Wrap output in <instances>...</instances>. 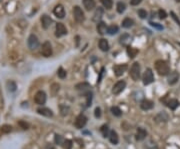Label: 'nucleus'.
Instances as JSON below:
<instances>
[{
    "label": "nucleus",
    "instance_id": "nucleus-25",
    "mask_svg": "<svg viewBox=\"0 0 180 149\" xmlns=\"http://www.w3.org/2000/svg\"><path fill=\"white\" fill-rule=\"evenodd\" d=\"M133 24H134V21L129 17H126L122 21V27H124V28H130V27L133 26Z\"/></svg>",
    "mask_w": 180,
    "mask_h": 149
},
{
    "label": "nucleus",
    "instance_id": "nucleus-34",
    "mask_svg": "<svg viewBox=\"0 0 180 149\" xmlns=\"http://www.w3.org/2000/svg\"><path fill=\"white\" fill-rule=\"evenodd\" d=\"M128 40H130V36H129L128 34H123L122 36H120V38H119V42L123 45L126 44V43L128 42Z\"/></svg>",
    "mask_w": 180,
    "mask_h": 149
},
{
    "label": "nucleus",
    "instance_id": "nucleus-45",
    "mask_svg": "<svg viewBox=\"0 0 180 149\" xmlns=\"http://www.w3.org/2000/svg\"><path fill=\"white\" fill-rule=\"evenodd\" d=\"M94 115L96 118H100L101 117V109L99 107H96L94 110Z\"/></svg>",
    "mask_w": 180,
    "mask_h": 149
},
{
    "label": "nucleus",
    "instance_id": "nucleus-5",
    "mask_svg": "<svg viewBox=\"0 0 180 149\" xmlns=\"http://www.w3.org/2000/svg\"><path fill=\"white\" fill-rule=\"evenodd\" d=\"M142 80H143V84L144 85H149L150 83L154 81V75L153 72L150 68H147L144 72L143 76H142Z\"/></svg>",
    "mask_w": 180,
    "mask_h": 149
},
{
    "label": "nucleus",
    "instance_id": "nucleus-32",
    "mask_svg": "<svg viewBox=\"0 0 180 149\" xmlns=\"http://www.w3.org/2000/svg\"><path fill=\"white\" fill-rule=\"evenodd\" d=\"M101 3H102L103 7L106 9H111L112 8V5H113V1L112 0H101Z\"/></svg>",
    "mask_w": 180,
    "mask_h": 149
},
{
    "label": "nucleus",
    "instance_id": "nucleus-31",
    "mask_svg": "<svg viewBox=\"0 0 180 149\" xmlns=\"http://www.w3.org/2000/svg\"><path fill=\"white\" fill-rule=\"evenodd\" d=\"M111 112H112V114L116 117H120L121 115H122V111H121V109L117 106L111 107Z\"/></svg>",
    "mask_w": 180,
    "mask_h": 149
},
{
    "label": "nucleus",
    "instance_id": "nucleus-17",
    "mask_svg": "<svg viewBox=\"0 0 180 149\" xmlns=\"http://www.w3.org/2000/svg\"><path fill=\"white\" fill-rule=\"evenodd\" d=\"M153 106L154 103L151 100H148V99H144V100H142L140 102V107L143 110H150V109L153 108Z\"/></svg>",
    "mask_w": 180,
    "mask_h": 149
},
{
    "label": "nucleus",
    "instance_id": "nucleus-29",
    "mask_svg": "<svg viewBox=\"0 0 180 149\" xmlns=\"http://www.w3.org/2000/svg\"><path fill=\"white\" fill-rule=\"evenodd\" d=\"M0 131H1V133H3V134H7V133L12 131V126L9 124H4L0 128Z\"/></svg>",
    "mask_w": 180,
    "mask_h": 149
},
{
    "label": "nucleus",
    "instance_id": "nucleus-40",
    "mask_svg": "<svg viewBox=\"0 0 180 149\" xmlns=\"http://www.w3.org/2000/svg\"><path fill=\"white\" fill-rule=\"evenodd\" d=\"M150 25H151L152 27H154L155 29H157V30H163V26H162L161 24H159V23L150 22Z\"/></svg>",
    "mask_w": 180,
    "mask_h": 149
},
{
    "label": "nucleus",
    "instance_id": "nucleus-3",
    "mask_svg": "<svg viewBox=\"0 0 180 149\" xmlns=\"http://www.w3.org/2000/svg\"><path fill=\"white\" fill-rule=\"evenodd\" d=\"M73 17L76 20V22L78 23H82L84 20H85V15H84V12L79 6H74L73 7Z\"/></svg>",
    "mask_w": 180,
    "mask_h": 149
},
{
    "label": "nucleus",
    "instance_id": "nucleus-42",
    "mask_svg": "<svg viewBox=\"0 0 180 149\" xmlns=\"http://www.w3.org/2000/svg\"><path fill=\"white\" fill-rule=\"evenodd\" d=\"M86 99H87L86 105H87V106H90V105H91V100H92V93L86 94Z\"/></svg>",
    "mask_w": 180,
    "mask_h": 149
},
{
    "label": "nucleus",
    "instance_id": "nucleus-19",
    "mask_svg": "<svg viewBox=\"0 0 180 149\" xmlns=\"http://www.w3.org/2000/svg\"><path fill=\"white\" fill-rule=\"evenodd\" d=\"M168 118H169V117H168L167 113L162 111V112L158 113L155 116V121L156 122H166V121L168 120Z\"/></svg>",
    "mask_w": 180,
    "mask_h": 149
},
{
    "label": "nucleus",
    "instance_id": "nucleus-33",
    "mask_svg": "<svg viewBox=\"0 0 180 149\" xmlns=\"http://www.w3.org/2000/svg\"><path fill=\"white\" fill-rule=\"evenodd\" d=\"M100 131H101V133H102L103 137H108L109 136L110 131H109V128H108L107 125H103V126L100 128Z\"/></svg>",
    "mask_w": 180,
    "mask_h": 149
},
{
    "label": "nucleus",
    "instance_id": "nucleus-39",
    "mask_svg": "<svg viewBox=\"0 0 180 149\" xmlns=\"http://www.w3.org/2000/svg\"><path fill=\"white\" fill-rule=\"evenodd\" d=\"M158 16H159L160 19H165L166 17H167V13H166L165 10H163V9H160V10L158 11Z\"/></svg>",
    "mask_w": 180,
    "mask_h": 149
},
{
    "label": "nucleus",
    "instance_id": "nucleus-7",
    "mask_svg": "<svg viewBox=\"0 0 180 149\" xmlns=\"http://www.w3.org/2000/svg\"><path fill=\"white\" fill-rule=\"evenodd\" d=\"M125 87H126V82L123 81V80H120V81L116 82L112 87V93L114 95H118L125 89Z\"/></svg>",
    "mask_w": 180,
    "mask_h": 149
},
{
    "label": "nucleus",
    "instance_id": "nucleus-46",
    "mask_svg": "<svg viewBox=\"0 0 180 149\" xmlns=\"http://www.w3.org/2000/svg\"><path fill=\"white\" fill-rule=\"evenodd\" d=\"M142 0H130V4L133 5V6H136V5L140 4Z\"/></svg>",
    "mask_w": 180,
    "mask_h": 149
},
{
    "label": "nucleus",
    "instance_id": "nucleus-27",
    "mask_svg": "<svg viewBox=\"0 0 180 149\" xmlns=\"http://www.w3.org/2000/svg\"><path fill=\"white\" fill-rule=\"evenodd\" d=\"M125 9H126V5H125V3L122 2V1H119V2L117 3V5H116L117 12L120 13V14H122V13L125 11Z\"/></svg>",
    "mask_w": 180,
    "mask_h": 149
},
{
    "label": "nucleus",
    "instance_id": "nucleus-9",
    "mask_svg": "<svg viewBox=\"0 0 180 149\" xmlns=\"http://www.w3.org/2000/svg\"><path fill=\"white\" fill-rule=\"evenodd\" d=\"M86 123H87V118H86V116H84L83 114H80L76 117L74 124H75V127L77 129H82L86 125Z\"/></svg>",
    "mask_w": 180,
    "mask_h": 149
},
{
    "label": "nucleus",
    "instance_id": "nucleus-16",
    "mask_svg": "<svg viewBox=\"0 0 180 149\" xmlns=\"http://www.w3.org/2000/svg\"><path fill=\"white\" fill-rule=\"evenodd\" d=\"M37 112H38V114L42 115V116H45V117L53 116V112H52L51 109L46 108V107H40V108L37 109Z\"/></svg>",
    "mask_w": 180,
    "mask_h": 149
},
{
    "label": "nucleus",
    "instance_id": "nucleus-24",
    "mask_svg": "<svg viewBox=\"0 0 180 149\" xmlns=\"http://www.w3.org/2000/svg\"><path fill=\"white\" fill-rule=\"evenodd\" d=\"M166 104H167V106L169 107L171 110H175V109L179 106V101H178L177 99H175V98H173V99H170L169 101H167Z\"/></svg>",
    "mask_w": 180,
    "mask_h": 149
},
{
    "label": "nucleus",
    "instance_id": "nucleus-35",
    "mask_svg": "<svg viewBox=\"0 0 180 149\" xmlns=\"http://www.w3.org/2000/svg\"><path fill=\"white\" fill-rule=\"evenodd\" d=\"M57 75H58V77H59V78L64 79V78L66 77V75H67V73H66V71L63 69V68L60 67V68H58V70H57Z\"/></svg>",
    "mask_w": 180,
    "mask_h": 149
},
{
    "label": "nucleus",
    "instance_id": "nucleus-1",
    "mask_svg": "<svg viewBox=\"0 0 180 149\" xmlns=\"http://www.w3.org/2000/svg\"><path fill=\"white\" fill-rule=\"evenodd\" d=\"M155 69L158 72V74L161 76L168 75L170 72L169 66H168L167 62H165L164 60H157L155 62Z\"/></svg>",
    "mask_w": 180,
    "mask_h": 149
},
{
    "label": "nucleus",
    "instance_id": "nucleus-6",
    "mask_svg": "<svg viewBox=\"0 0 180 149\" xmlns=\"http://www.w3.org/2000/svg\"><path fill=\"white\" fill-rule=\"evenodd\" d=\"M41 54L44 57H50L52 55V46L49 41H45L41 46Z\"/></svg>",
    "mask_w": 180,
    "mask_h": 149
},
{
    "label": "nucleus",
    "instance_id": "nucleus-13",
    "mask_svg": "<svg viewBox=\"0 0 180 149\" xmlns=\"http://www.w3.org/2000/svg\"><path fill=\"white\" fill-rule=\"evenodd\" d=\"M127 69V65L126 64H117V65H114L113 67V71H114L115 75L116 76H121L124 74V72L126 71Z\"/></svg>",
    "mask_w": 180,
    "mask_h": 149
},
{
    "label": "nucleus",
    "instance_id": "nucleus-36",
    "mask_svg": "<svg viewBox=\"0 0 180 149\" xmlns=\"http://www.w3.org/2000/svg\"><path fill=\"white\" fill-rule=\"evenodd\" d=\"M88 88H90V85L88 83H79L76 85V89L77 90H85V89H88Z\"/></svg>",
    "mask_w": 180,
    "mask_h": 149
},
{
    "label": "nucleus",
    "instance_id": "nucleus-44",
    "mask_svg": "<svg viewBox=\"0 0 180 149\" xmlns=\"http://www.w3.org/2000/svg\"><path fill=\"white\" fill-rule=\"evenodd\" d=\"M170 15H171V17L174 19V21H175V22H176V24H177L178 26L180 27V20H179V19H178V17L176 16L175 13H174L173 11H171V12H170Z\"/></svg>",
    "mask_w": 180,
    "mask_h": 149
},
{
    "label": "nucleus",
    "instance_id": "nucleus-10",
    "mask_svg": "<svg viewBox=\"0 0 180 149\" xmlns=\"http://www.w3.org/2000/svg\"><path fill=\"white\" fill-rule=\"evenodd\" d=\"M53 13L57 18L62 19V18H64V16H65V9H64V7L62 6L61 4H58L54 7Z\"/></svg>",
    "mask_w": 180,
    "mask_h": 149
},
{
    "label": "nucleus",
    "instance_id": "nucleus-11",
    "mask_svg": "<svg viewBox=\"0 0 180 149\" xmlns=\"http://www.w3.org/2000/svg\"><path fill=\"white\" fill-rule=\"evenodd\" d=\"M40 21H41V25H42V27L44 29L49 28V27L51 26L52 22H53V21H52V19H51V17L48 16V15H46V14H44V15H42V16H41Z\"/></svg>",
    "mask_w": 180,
    "mask_h": 149
},
{
    "label": "nucleus",
    "instance_id": "nucleus-21",
    "mask_svg": "<svg viewBox=\"0 0 180 149\" xmlns=\"http://www.w3.org/2000/svg\"><path fill=\"white\" fill-rule=\"evenodd\" d=\"M96 30L97 32L100 35H104L105 33L107 32V26L104 22H97V26H96Z\"/></svg>",
    "mask_w": 180,
    "mask_h": 149
},
{
    "label": "nucleus",
    "instance_id": "nucleus-43",
    "mask_svg": "<svg viewBox=\"0 0 180 149\" xmlns=\"http://www.w3.org/2000/svg\"><path fill=\"white\" fill-rule=\"evenodd\" d=\"M60 110H61V114L62 115H66L69 111V108L66 107L65 105H60Z\"/></svg>",
    "mask_w": 180,
    "mask_h": 149
},
{
    "label": "nucleus",
    "instance_id": "nucleus-20",
    "mask_svg": "<svg viewBox=\"0 0 180 149\" xmlns=\"http://www.w3.org/2000/svg\"><path fill=\"white\" fill-rule=\"evenodd\" d=\"M95 5L96 4H95L94 0H83V6L87 11H90L93 8H95Z\"/></svg>",
    "mask_w": 180,
    "mask_h": 149
},
{
    "label": "nucleus",
    "instance_id": "nucleus-48",
    "mask_svg": "<svg viewBox=\"0 0 180 149\" xmlns=\"http://www.w3.org/2000/svg\"><path fill=\"white\" fill-rule=\"evenodd\" d=\"M153 149H158V148H157V147H156V146H155V147H154V148H153Z\"/></svg>",
    "mask_w": 180,
    "mask_h": 149
},
{
    "label": "nucleus",
    "instance_id": "nucleus-22",
    "mask_svg": "<svg viewBox=\"0 0 180 149\" xmlns=\"http://www.w3.org/2000/svg\"><path fill=\"white\" fill-rule=\"evenodd\" d=\"M109 140H110V142L112 143V144L116 145L117 143L119 142V138H118V134H117L116 131L114 130H111L110 133H109Z\"/></svg>",
    "mask_w": 180,
    "mask_h": 149
},
{
    "label": "nucleus",
    "instance_id": "nucleus-30",
    "mask_svg": "<svg viewBox=\"0 0 180 149\" xmlns=\"http://www.w3.org/2000/svg\"><path fill=\"white\" fill-rule=\"evenodd\" d=\"M102 14H103V9L100 8V7H98V9H97V10L95 11V13H94V17H93V20H94V21H98L99 19L102 17Z\"/></svg>",
    "mask_w": 180,
    "mask_h": 149
},
{
    "label": "nucleus",
    "instance_id": "nucleus-12",
    "mask_svg": "<svg viewBox=\"0 0 180 149\" xmlns=\"http://www.w3.org/2000/svg\"><path fill=\"white\" fill-rule=\"evenodd\" d=\"M55 35L56 37H61L63 36V35H66L67 34V29H66V27L64 26L63 23H57L56 24V30H55Z\"/></svg>",
    "mask_w": 180,
    "mask_h": 149
},
{
    "label": "nucleus",
    "instance_id": "nucleus-4",
    "mask_svg": "<svg viewBox=\"0 0 180 149\" xmlns=\"http://www.w3.org/2000/svg\"><path fill=\"white\" fill-rule=\"evenodd\" d=\"M27 45H28V48L30 50H36L39 47V40L37 38L36 35L31 34L28 37V40H27Z\"/></svg>",
    "mask_w": 180,
    "mask_h": 149
},
{
    "label": "nucleus",
    "instance_id": "nucleus-41",
    "mask_svg": "<svg viewBox=\"0 0 180 149\" xmlns=\"http://www.w3.org/2000/svg\"><path fill=\"white\" fill-rule=\"evenodd\" d=\"M63 141H64V139L62 138L61 135H58V134H56V135H55V142L57 143V144L62 145V143H63Z\"/></svg>",
    "mask_w": 180,
    "mask_h": 149
},
{
    "label": "nucleus",
    "instance_id": "nucleus-15",
    "mask_svg": "<svg viewBox=\"0 0 180 149\" xmlns=\"http://www.w3.org/2000/svg\"><path fill=\"white\" fill-rule=\"evenodd\" d=\"M178 79H179V74H178V72L176 71L169 72V74H168V83H169L170 85H174V84L178 81Z\"/></svg>",
    "mask_w": 180,
    "mask_h": 149
},
{
    "label": "nucleus",
    "instance_id": "nucleus-47",
    "mask_svg": "<svg viewBox=\"0 0 180 149\" xmlns=\"http://www.w3.org/2000/svg\"><path fill=\"white\" fill-rule=\"evenodd\" d=\"M19 125L22 127L23 129H28V124L26 122H23V121H19Z\"/></svg>",
    "mask_w": 180,
    "mask_h": 149
},
{
    "label": "nucleus",
    "instance_id": "nucleus-14",
    "mask_svg": "<svg viewBox=\"0 0 180 149\" xmlns=\"http://www.w3.org/2000/svg\"><path fill=\"white\" fill-rule=\"evenodd\" d=\"M146 136H147V131L144 128H142V127H138L137 130H136V140H144L146 138Z\"/></svg>",
    "mask_w": 180,
    "mask_h": 149
},
{
    "label": "nucleus",
    "instance_id": "nucleus-2",
    "mask_svg": "<svg viewBox=\"0 0 180 149\" xmlns=\"http://www.w3.org/2000/svg\"><path fill=\"white\" fill-rule=\"evenodd\" d=\"M140 72H141L140 64L138 63V62H134V63L132 64V66H131V68H130V72H129L131 78H132L134 81H137V80H139Z\"/></svg>",
    "mask_w": 180,
    "mask_h": 149
},
{
    "label": "nucleus",
    "instance_id": "nucleus-8",
    "mask_svg": "<svg viewBox=\"0 0 180 149\" xmlns=\"http://www.w3.org/2000/svg\"><path fill=\"white\" fill-rule=\"evenodd\" d=\"M34 102L38 105H43L46 102V94L44 91H38L34 95Z\"/></svg>",
    "mask_w": 180,
    "mask_h": 149
},
{
    "label": "nucleus",
    "instance_id": "nucleus-23",
    "mask_svg": "<svg viewBox=\"0 0 180 149\" xmlns=\"http://www.w3.org/2000/svg\"><path fill=\"white\" fill-rule=\"evenodd\" d=\"M127 55H128L129 58H134L135 56L138 54V49L135 48V47H130L128 46L127 47Z\"/></svg>",
    "mask_w": 180,
    "mask_h": 149
},
{
    "label": "nucleus",
    "instance_id": "nucleus-18",
    "mask_svg": "<svg viewBox=\"0 0 180 149\" xmlns=\"http://www.w3.org/2000/svg\"><path fill=\"white\" fill-rule=\"evenodd\" d=\"M98 46H99V48H100L101 51H103V52H106L109 50V43H108V41L104 38H102V39L99 40Z\"/></svg>",
    "mask_w": 180,
    "mask_h": 149
},
{
    "label": "nucleus",
    "instance_id": "nucleus-38",
    "mask_svg": "<svg viewBox=\"0 0 180 149\" xmlns=\"http://www.w3.org/2000/svg\"><path fill=\"white\" fill-rule=\"evenodd\" d=\"M138 15H139V17L141 19H145L146 17H147V12H146V10H144V9H139V10H138Z\"/></svg>",
    "mask_w": 180,
    "mask_h": 149
},
{
    "label": "nucleus",
    "instance_id": "nucleus-37",
    "mask_svg": "<svg viewBox=\"0 0 180 149\" xmlns=\"http://www.w3.org/2000/svg\"><path fill=\"white\" fill-rule=\"evenodd\" d=\"M62 146H63L64 149H71V147H72V141L71 140H68V139H66V140H64L63 143H62Z\"/></svg>",
    "mask_w": 180,
    "mask_h": 149
},
{
    "label": "nucleus",
    "instance_id": "nucleus-49",
    "mask_svg": "<svg viewBox=\"0 0 180 149\" xmlns=\"http://www.w3.org/2000/svg\"><path fill=\"white\" fill-rule=\"evenodd\" d=\"M176 1H177V2H180V0H176Z\"/></svg>",
    "mask_w": 180,
    "mask_h": 149
},
{
    "label": "nucleus",
    "instance_id": "nucleus-28",
    "mask_svg": "<svg viewBox=\"0 0 180 149\" xmlns=\"http://www.w3.org/2000/svg\"><path fill=\"white\" fill-rule=\"evenodd\" d=\"M59 84L57 83H53L51 85V87H50V93H51L52 96H55L56 94L58 93V91H59Z\"/></svg>",
    "mask_w": 180,
    "mask_h": 149
},
{
    "label": "nucleus",
    "instance_id": "nucleus-26",
    "mask_svg": "<svg viewBox=\"0 0 180 149\" xmlns=\"http://www.w3.org/2000/svg\"><path fill=\"white\" fill-rule=\"evenodd\" d=\"M118 30H119L118 26H117V25H115V24H111V25H109V26L107 27V33H108L109 35L116 34V33L118 32Z\"/></svg>",
    "mask_w": 180,
    "mask_h": 149
}]
</instances>
